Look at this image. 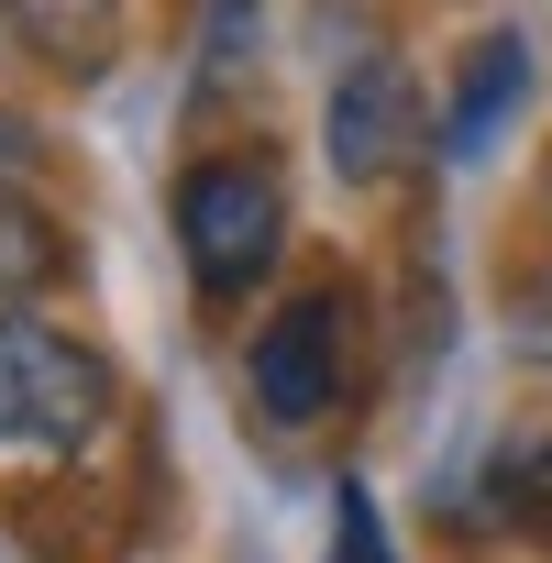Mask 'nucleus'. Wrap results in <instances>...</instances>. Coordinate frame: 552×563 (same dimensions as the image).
<instances>
[{
    "mask_svg": "<svg viewBox=\"0 0 552 563\" xmlns=\"http://www.w3.org/2000/svg\"><path fill=\"white\" fill-rule=\"evenodd\" d=\"M321 563H398L376 486H343V497H332V552H321Z\"/></svg>",
    "mask_w": 552,
    "mask_h": 563,
    "instance_id": "obj_8",
    "label": "nucleus"
},
{
    "mask_svg": "<svg viewBox=\"0 0 552 563\" xmlns=\"http://www.w3.org/2000/svg\"><path fill=\"white\" fill-rule=\"evenodd\" d=\"M177 254H188V288L210 310L254 299L276 254H288V177H276L254 144H221L177 177Z\"/></svg>",
    "mask_w": 552,
    "mask_h": 563,
    "instance_id": "obj_1",
    "label": "nucleus"
},
{
    "mask_svg": "<svg viewBox=\"0 0 552 563\" xmlns=\"http://www.w3.org/2000/svg\"><path fill=\"white\" fill-rule=\"evenodd\" d=\"M519 100H530V34H475L464 45V67H453V100H442V122H431V144H442V166H475L508 122H519Z\"/></svg>",
    "mask_w": 552,
    "mask_h": 563,
    "instance_id": "obj_5",
    "label": "nucleus"
},
{
    "mask_svg": "<svg viewBox=\"0 0 552 563\" xmlns=\"http://www.w3.org/2000/svg\"><path fill=\"white\" fill-rule=\"evenodd\" d=\"M343 376H354V288L343 276L276 299L265 332L243 343V398H254L265 431H321L343 409Z\"/></svg>",
    "mask_w": 552,
    "mask_h": 563,
    "instance_id": "obj_3",
    "label": "nucleus"
},
{
    "mask_svg": "<svg viewBox=\"0 0 552 563\" xmlns=\"http://www.w3.org/2000/svg\"><path fill=\"white\" fill-rule=\"evenodd\" d=\"M508 343H519V365H552V265L519 276V299H508Z\"/></svg>",
    "mask_w": 552,
    "mask_h": 563,
    "instance_id": "obj_9",
    "label": "nucleus"
},
{
    "mask_svg": "<svg viewBox=\"0 0 552 563\" xmlns=\"http://www.w3.org/2000/svg\"><path fill=\"white\" fill-rule=\"evenodd\" d=\"M122 420V376L45 310H0V453H89Z\"/></svg>",
    "mask_w": 552,
    "mask_h": 563,
    "instance_id": "obj_2",
    "label": "nucleus"
},
{
    "mask_svg": "<svg viewBox=\"0 0 552 563\" xmlns=\"http://www.w3.org/2000/svg\"><path fill=\"white\" fill-rule=\"evenodd\" d=\"M67 221L45 199H23V177L0 188V310H34L45 288H67Z\"/></svg>",
    "mask_w": 552,
    "mask_h": 563,
    "instance_id": "obj_7",
    "label": "nucleus"
},
{
    "mask_svg": "<svg viewBox=\"0 0 552 563\" xmlns=\"http://www.w3.org/2000/svg\"><path fill=\"white\" fill-rule=\"evenodd\" d=\"M321 144H332L343 188H387V177H409L420 144H431V122H420V78H409L398 56H354V67L332 78Z\"/></svg>",
    "mask_w": 552,
    "mask_h": 563,
    "instance_id": "obj_4",
    "label": "nucleus"
},
{
    "mask_svg": "<svg viewBox=\"0 0 552 563\" xmlns=\"http://www.w3.org/2000/svg\"><path fill=\"white\" fill-rule=\"evenodd\" d=\"M519 486H530V508H552V431L530 442V464H519Z\"/></svg>",
    "mask_w": 552,
    "mask_h": 563,
    "instance_id": "obj_10",
    "label": "nucleus"
},
{
    "mask_svg": "<svg viewBox=\"0 0 552 563\" xmlns=\"http://www.w3.org/2000/svg\"><path fill=\"white\" fill-rule=\"evenodd\" d=\"M0 34L56 78H111L122 67V0H0Z\"/></svg>",
    "mask_w": 552,
    "mask_h": 563,
    "instance_id": "obj_6",
    "label": "nucleus"
}]
</instances>
